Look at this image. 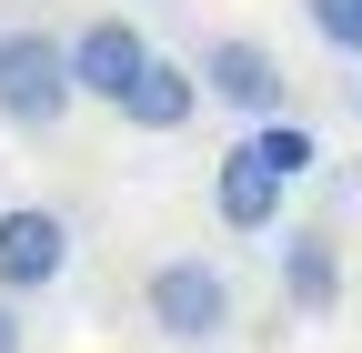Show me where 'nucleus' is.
Wrapping results in <instances>:
<instances>
[{
    "label": "nucleus",
    "instance_id": "nucleus-1",
    "mask_svg": "<svg viewBox=\"0 0 362 353\" xmlns=\"http://www.w3.org/2000/svg\"><path fill=\"white\" fill-rule=\"evenodd\" d=\"M71 101H81L71 40L61 30H0V121L11 131H61Z\"/></svg>",
    "mask_w": 362,
    "mask_h": 353
},
{
    "label": "nucleus",
    "instance_id": "nucleus-2",
    "mask_svg": "<svg viewBox=\"0 0 362 353\" xmlns=\"http://www.w3.org/2000/svg\"><path fill=\"white\" fill-rule=\"evenodd\" d=\"M141 313H151V333H171V343H221V333H232V273L202 262V252H171V262H151Z\"/></svg>",
    "mask_w": 362,
    "mask_h": 353
},
{
    "label": "nucleus",
    "instance_id": "nucleus-3",
    "mask_svg": "<svg viewBox=\"0 0 362 353\" xmlns=\"http://www.w3.org/2000/svg\"><path fill=\"white\" fill-rule=\"evenodd\" d=\"M71 273V223L51 202H0V303H30Z\"/></svg>",
    "mask_w": 362,
    "mask_h": 353
},
{
    "label": "nucleus",
    "instance_id": "nucleus-4",
    "mask_svg": "<svg viewBox=\"0 0 362 353\" xmlns=\"http://www.w3.org/2000/svg\"><path fill=\"white\" fill-rule=\"evenodd\" d=\"M202 101H221V111H242V121H282V101H292V81H282V61H272L262 40H242V30H221L211 51H202Z\"/></svg>",
    "mask_w": 362,
    "mask_h": 353
},
{
    "label": "nucleus",
    "instance_id": "nucleus-5",
    "mask_svg": "<svg viewBox=\"0 0 362 353\" xmlns=\"http://www.w3.org/2000/svg\"><path fill=\"white\" fill-rule=\"evenodd\" d=\"M151 61H161V51H151V40L131 30L121 11H101V21H81V30H71V81H81V101H111V111H121V101H131V81H141Z\"/></svg>",
    "mask_w": 362,
    "mask_h": 353
},
{
    "label": "nucleus",
    "instance_id": "nucleus-6",
    "mask_svg": "<svg viewBox=\"0 0 362 353\" xmlns=\"http://www.w3.org/2000/svg\"><path fill=\"white\" fill-rule=\"evenodd\" d=\"M282 192H292V182H272L242 142L221 152V172H211V212H221V232H242V242H252V232H282Z\"/></svg>",
    "mask_w": 362,
    "mask_h": 353
},
{
    "label": "nucleus",
    "instance_id": "nucleus-7",
    "mask_svg": "<svg viewBox=\"0 0 362 353\" xmlns=\"http://www.w3.org/2000/svg\"><path fill=\"white\" fill-rule=\"evenodd\" d=\"M282 303L302 323L342 313V242L332 232H282Z\"/></svg>",
    "mask_w": 362,
    "mask_h": 353
},
{
    "label": "nucleus",
    "instance_id": "nucleus-8",
    "mask_svg": "<svg viewBox=\"0 0 362 353\" xmlns=\"http://www.w3.org/2000/svg\"><path fill=\"white\" fill-rule=\"evenodd\" d=\"M192 111H202V71H181V61H151L121 101L131 131H192Z\"/></svg>",
    "mask_w": 362,
    "mask_h": 353
},
{
    "label": "nucleus",
    "instance_id": "nucleus-9",
    "mask_svg": "<svg viewBox=\"0 0 362 353\" xmlns=\"http://www.w3.org/2000/svg\"><path fill=\"white\" fill-rule=\"evenodd\" d=\"M242 152L272 172V182H302V172L322 162V142H312V131H302L292 111H282V121H252V131H242Z\"/></svg>",
    "mask_w": 362,
    "mask_h": 353
},
{
    "label": "nucleus",
    "instance_id": "nucleus-10",
    "mask_svg": "<svg viewBox=\"0 0 362 353\" xmlns=\"http://www.w3.org/2000/svg\"><path fill=\"white\" fill-rule=\"evenodd\" d=\"M302 21H312V40H322V51L362 61V0H302Z\"/></svg>",
    "mask_w": 362,
    "mask_h": 353
},
{
    "label": "nucleus",
    "instance_id": "nucleus-11",
    "mask_svg": "<svg viewBox=\"0 0 362 353\" xmlns=\"http://www.w3.org/2000/svg\"><path fill=\"white\" fill-rule=\"evenodd\" d=\"M0 353H21V303H0Z\"/></svg>",
    "mask_w": 362,
    "mask_h": 353
},
{
    "label": "nucleus",
    "instance_id": "nucleus-12",
    "mask_svg": "<svg viewBox=\"0 0 362 353\" xmlns=\"http://www.w3.org/2000/svg\"><path fill=\"white\" fill-rule=\"evenodd\" d=\"M352 111H362V81H352Z\"/></svg>",
    "mask_w": 362,
    "mask_h": 353
}]
</instances>
